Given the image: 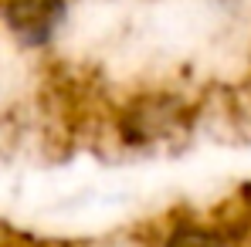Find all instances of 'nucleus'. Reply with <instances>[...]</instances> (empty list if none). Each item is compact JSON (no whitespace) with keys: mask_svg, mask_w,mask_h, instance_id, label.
Returning a JSON list of instances; mask_svg holds the SVG:
<instances>
[{"mask_svg":"<svg viewBox=\"0 0 251 247\" xmlns=\"http://www.w3.org/2000/svg\"><path fill=\"white\" fill-rule=\"evenodd\" d=\"M163 247H231L227 237L214 227H204V224H187V227H176L170 234Z\"/></svg>","mask_w":251,"mask_h":247,"instance_id":"obj_2","label":"nucleus"},{"mask_svg":"<svg viewBox=\"0 0 251 247\" xmlns=\"http://www.w3.org/2000/svg\"><path fill=\"white\" fill-rule=\"evenodd\" d=\"M68 3L65 0H10L3 17L7 27L24 44H44L54 38V31L65 24Z\"/></svg>","mask_w":251,"mask_h":247,"instance_id":"obj_1","label":"nucleus"}]
</instances>
